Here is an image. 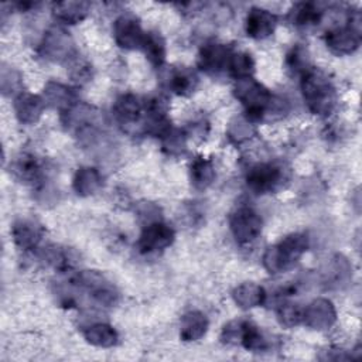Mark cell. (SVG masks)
<instances>
[{
	"mask_svg": "<svg viewBox=\"0 0 362 362\" xmlns=\"http://www.w3.org/2000/svg\"><path fill=\"white\" fill-rule=\"evenodd\" d=\"M303 99L313 115L328 116L337 106V90L325 72L308 68L301 75Z\"/></svg>",
	"mask_w": 362,
	"mask_h": 362,
	"instance_id": "cell-1",
	"label": "cell"
},
{
	"mask_svg": "<svg viewBox=\"0 0 362 362\" xmlns=\"http://www.w3.org/2000/svg\"><path fill=\"white\" fill-rule=\"evenodd\" d=\"M308 249V238L304 233H290L266 249L263 255V266L272 273H284L294 267Z\"/></svg>",
	"mask_w": 362,
	"mask_h": 362,
	"instance_id": "cell-2",
	"label": "cell"
},
{
	"mask_svg": "<svg viewBox=\"0 0 362 362\" xmlns=\"http://www.w3.org/2000/svg\"><path fill=\"white\" fill-rule=\"evenodd\" d=\"M233 92L236 99L246 109L245 117L252 123L264 119L274 99L269 89L257 82L253 76L238 79Z\"/></svg>",
	"mask_w": 362,
	"mask_h": 362,
	"instance_id": "cell-3",
	"label": "cell"
},
{
	"mask_svg": "<svg viewBox=\"0 0 362 362\" xmlns=\"http://www.w3.org/2000/svg\"><path fill=\"white\" fill-rule=\"evenodd\" d=\"M286 178V170L281 164L259 163L247 171L246 185L252 192L263 195L276 192L279 188L283 187V181Z\"/></svg>",
	"mask_w": 362,
	"mask_h": 362,
	"instance_id": "cell-4",
	"label": "cell"
},
{
	"mask_svg": "<svg viewBox=\"0 0 362 362\" xmlns=\"http://www.w3.org/2000/svg\"><path fill=\"white\" fill-rule=\"evenodd\" d=\"M229 228L235 240L240 245L252 243L262 233L263 222L252 208H238L229 218Z\"/></svg>",
	"mask_w": 362,
	"mask_h": 362,
	"instance_id": "cell-5",
	"label": "cell"
},
{
	"mask_svg": "<svg viewBox=\"0 0 362 362\" xmlns=\"http://www.w3.org/2000/svg\"><path fill=\"white\" fill-rule=\"evenodd\" d=\"M174 238L175 233L171 226L156 221L143 228L137 240V249L143 255L156 253L168 247L174 242Z\"/></svg>",
	"mask_w": 362,
	"mask_h": 362,
	"instance_id": "cell-6",
	"label": "cell"
},
{
	"mask_svg": "<svg viewBox=\"0 0 362 362\" xmlns=\"http://www.w3.org/2000/svg\"><path fill=\"white\" fill-rule=\"evenodd\" d=\"M144 35L139 20L132 14H122L113 24L115 41L123 49L141 48Z\"/></svg>",
	"mask_w": 362,
	"mask_h": 362,
	"instance_id": "cell-7",
	"label": "cell"
},
{
	"mask_svg": "<svg viewBox=\"0 0 362 362\" xmlns=\"http://www.w3.org/2000/svg\"><path fill=\"white\" fill-rule=\"evenodd\" d=\"M337 321V311L334 304L327 298H315L305 308H303V322L317 331L331 328Z\"/></svg>",
	"mask_w": 362,
	"mask_h": 362,
	"instance_id": "cell-8",
	"label": "cell"
},
{
	"mask_svg": "<svg viewBox=\"0 0 362 362\" xmlns=\"http://www.w3.org/2000/svg\"><path fill=\"white\" fill-rule=\"evenodd\" d=\"M230 47L221 42L205 44L198 55V68L209 75H216L228 69L229 58L232 55Z\"/></svg>",
	"mask_w": 362,
	"mask_h": 362,
	"instance_id": "cell-9",
	"label": "cell"
},
{
	"mask_svg": "<svg viewBox=\"0 0 362 362\" xmlns=\"http://www.w3.org/2000/svg\"><path fill=\"white\" fill-rule=\"evenodd\" d=\"M325 44L332 52L338 55H349L359 48L361 33L348 24L335 27L325 33Z\"/></svg>",
	"mask_w": 362,
	"mask_h": 362,
	"instance_id": "cell-10",
	"label": "cell"
},
{
	"mask_svg": "<svg viewBox=\"0 0 362 362\" xmlns=\"http://www.w3.org/2000/svg\"><path fill=\"white\" fill-rule=\"evenodd\" d=\"M276 16L262 7H252L246 16L245 30L247 37L255 40H264L274 33Z\"/></svg>",
	"mask_w": 362,
	"mask_h": 362,
	"instance_id": "cell-11",
	"label": "cell"
},
{
	"mask_svg": "<svg viewBox=\"0 0 362 362\" xmlns=\"http://www.w3.org/2000/svg\"><path fill=\"white\" fill-rule=\"evenodd\" d=\"M10 174L16 180L30 185H38L44 180L41 163L33 154H20L10 164Z\"/></svg>",
	"mask_w": 362,
	"mask_h": 362,
	"instance_id": "cell-12",
	"label": "cell"
},
{
	"mask_svg": "<svg viewBox=\"0 0 362 362\" xmlns=\"http://www.w3.org/2000/svg\"><path fill=\"white\" fill-rule=\"evenodd\" d=\"M116 120L126 127H132L140 123L144 113V102L133 93H124L119 96L113 106Z\"/></svg>",
	"mask_w": 362,
	"mask_h": 362,
	"instance_id": "cell-13",
	"label": "cell"
},
{
	"mask_svg": "<svg viewBox=\"0 0 362 362\" xmlns=\"http://www.w3.org/2000/svg\"><path fill=\"white\" fill-rule=\"evenodd\" d=\"M42 52L44 57L52 61H62L72 57V41L68 33H65L61 28H52L49 30L42 41Z\"/></svg>",
	"mask_w": 362,
	"mask_h": 362,
	"instance_id": "cell-14",
	"label": "cell"
},
{
	"mask_svg": "<svg viewBox=\"0 0 362 362\" xmlns=\"http://www.w3.org/2000/svg\"><path fill=\"white\" fill-rule=\"evenodd\" d=\"M45 105L44 98L30 92H20L14 99V112L21 123L34 124L42 116Z\"/></svg>",
	"mask_w": 362,
	"mask_h": 362,
	"instance_id": "cell-15",
	"label": "cell"
},
{
	"mask_svg": "<svg viewBox=\"0 0 362 362\" xmlns=\"http://www.w3.org/2000/svg\"><path fill=\"white\" fill-rule=\"evenodd\" d=\"M44 235V229L33 219H18L11 226L14 243L23 250H31L38 246Z\"/></svg>",
	"mask_w": 362,
	"mask_h": 362,
	"instance_id": "cell-16",
	"label": "cell"
},
{
	"mask_svg": "<svg viewBox=\"0 0 362 362\" xmlns=\"http://www.w3.org/2000/svg\"><path fill=\"white\" fill-rule=\"evenodd\" d=\"M90 8L89 1L83 0H66L52 4V13L57 20L66 24H76L86 18Z\"/></svg>",
	"mask_w": 362,
	"mask_h": 362,
	"instance_id": "cell-17",
	"label": "cell"
},
{
	"mask_svg": "<svg viewBox=\"0 0 362 362\" xmlns=\"http://www.w3.org/2000/svg\"><path fill=\"white\" fill-rule=\"evenodd\" d=\"M208 329V318L201 311H188L180 324V338L185 342L201 339Z\"/></svg>",
	"mask_w": 362,
	"mask_h": 362,
	"instance_id": "cell-18",
	"label": "cell"
},
{
	"mask_svg": "<svg viewBox=\"0 0 362 362\" xmlns=\"http://www.w3.org/2000/svg\"><path fill=\"white\" fill-rule=\"evenodd\" d=\"M233 301L243 310L255 308L262 305L266 301V291L262 286L253 283V281H246L239 284L233 291H232Z\"/></svg>",
	"mask_w": 362,
	"mask_h": 362,
	"instance_id": "cell-19",
	"label": "cell"
},
{
	"mask_svg": "<svg viewBox=\"0 0 362 362\" xmlns=\"http://www.w3.org/2000/svg\"><path fill=\"white\" fill-rule=\"evenodd\" d=\"M72 187L81 197L92 195L102 187V175L95 167H79L74 175Z\"/></svg>",
	"mask_w": 362,
	"mask_h": 362,
	"instance_id": "cell-20",
	"label": "cell"
},
{
	"mask_svg": "<svg viewBox=\"0 0 362 362\" xmlns=\"http://www.w3.org/2000/svg\"><path fill=\"white\" fill-rule=\"evenodd\" d=\"M44 100L49 106L61 110L62 113L75 105V93L71 88L58 83L48 82L44 88Z\"/></svg>",
	"mask_w": 362,
	"mask_h": 362,
	"instance_id": "cell-21",
	"label": "cell"
},
{
	"mask_svg": "<svg viewBox=\"0 0 362 362\" xmlns=\"http://www.w3.org/2000/svg\"><path fill=\"white\" fill-rule=\"evenodd\" d=\"M83 338L88 344L99 348H110L116 345L119 337L113 327L105 322H96L83 329Z\"/></svg>",
	"mask_w": 362,
	"mask_h": 362,
	"instance_id": "cell-22",
	"label": "cell"
},
{
	"mask_svg": "<svg viewBox=\"0 0 362 362\" xmlns=\"http://www.w3.org/2000/svg\"><path fill=\"white\" fill-rule=\"evenodd\" d=\"M322 17V10L315 3H297L291 7L288 18L293 25L307 28L320 23Z\"/></svg>",
	"mask_w": 362,
	"mask_h": 362,
	"instance_id": "cell-23",
	"label": "cell"
},
{
	"mask_svg": "<svg viewBox=\"0 0 362 362\" xmlns=\"http://www.w3.org/2000/svg\"><path fill=\"white\" fill-rule=\"evenodd\" d=\"M191 184L197 189L208 188L215 178V168L211 160L204 157H197L189 165Z\"/></svg>",
	"mask_w": 362,
	"mask_h": 362,
	"instance_id": "cell-24",
	"label": "cell"
},
{
	"mask_svg": "<svg viewBox=\"0 0 362 362\" xmlns=\"http://www.w3.org/2000/svg\"><path fill=\"white\" fill-rule=\"evenodd\" d=\"M141 49L146 58L154 65L161 66L165 61V41L157 31H148L144 35Z\"/></svg>",
	"mask_w": 362,
	"mask_h": 362,
	"instance_id": "cell-25",
	"label": "cell"
},
{
	"mask_svg": "<svg viewBox=\"0 0 362 362\" xmlns=\"http://www.w3.org/2000/svg\"><path fill=\"white\" fill-rule=\"evenodd\" d=\"M198 85V76L194 71L188 68H180L174 71L170 76L168 86L170 89L180 96H188L191 95Z\"/></svg>",
	"mask_w": 362,
	"mask_h": 362,
	"instance_id": "cell-26",
	"label": "cell"
},
{
	"mask_svg": "<svg viewBox=\"0 0 362 362\" xmlns=\"http://www.w3.org/2000/svg\"><path fill=\"white\" fill-rule=\"evenodd\" d=\"M228 71L236 81L242 78L253 76V72H255L253 58L247 52H232L228 64Z\"/></svg>",
	"mask_w": 362,
	"mask_h": 362,
	"instance_id": "cell-27",
	"label": "cell"
},
{
	"mask_svg": "<svg viewBox=\"0 0 362 362\" xmlns=\"http://www.w3.org/2000/svg\"><path fill=\"white\" fill-rule=\"evenodd\" d=\"M240 345L250 352H263L269 346L262 331L250 321H245V324H243Z\"/></svg>",
	"mask_w": 362,
	"mask_h": 362,
	"instance_id": "cell-28",
	"label": "cell"
},
{
	"mask_svg": "<svg viewBox=\"0 0 362 362\" xmlns=\"http://www.w3.org/2000/svg\"><path fill=\"white\" fill-rule=\"evenodd\" d=\"M277 320L286 328H293L303 322V308L298 304L283 303L277 310Z\"/></svg>",
	"mask_w": 362,
	"mask_h": 362,
	"instance_id": "cell-29",
	"label": "cell"
},
{
	"mask_svg": "<svg viewBox=\"0 0 362 362\" xmlns=\"http://www.w3.org/2000/svg\"><path fill=\"white\" fill-rule=\"evenodd\" d=\"M253 133H255L253 123L249 122L245 116L243 117H235L229 123L228 136H229L230 141H233V143H242V141L247 140L249 137H252Z\"/></svg>",
	"mask_w": 362,
	"mask_h": 362,
	"instance_id": "cell-30",
	"label": "cell"
},
{
	"mask_svg": "<svg viewBox=\"0 0 362 362\" xmlns=\"http://www.w3.org/2000/svg\"><path fill=\"white\" fill-rule=\"evenodd\" d=\"M243 324L245 320H233L228 322L221 332V341L228 345H236L240 344L242 332H243Z\"/></svg>",
	"mask_w": 362,
	"mask_h": 362,
	"instance_id": "cell-31",
	"label": "cell"
},
{
	"mask_svg": "<svg viewBox=\"0 0 362 362\" xmlns=\"http://www.w3.org/2000/svg\"><path fill=\"white\" fill-rule=\"evenodd\" d=\"M287 64L290 66V69H293L294 72L303 75L310 66H308V58H307V51L297 45L294 47L290 54L287 55Z\"/></svg>",
	"mask_w": 362,
	"mask_h": 362,
	"instance_id": "cell-32",
	"label": "cell"
},
{
	"mask_svg": "<svg viewBox=\"0 0 362 362\" xmlns=\"http://www.w3.org/2000/svg\"><path fill=\"white\" fill-rule=\"evenodd\" d=\"M163 147L168 154H180L185 148V136L181 132L171 130V133L163 139Z\"/></svg>",
	"mask_w": 362,
	"mask_h": 362,
	"instance_id": "cell-33",
	"label": "cell"
}]
</instances>
